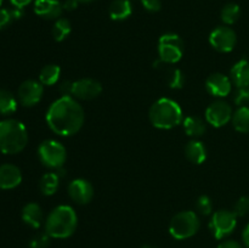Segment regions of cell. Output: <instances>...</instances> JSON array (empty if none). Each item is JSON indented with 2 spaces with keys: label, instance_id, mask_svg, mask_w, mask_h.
Listing matches in <instances>:
<instances>
[{
  "label": "cell",
  "instance_id": "obj_26",
  "mask_svg": "<svg viewBox=\"0 0 249 248\" xmlns=\"http://www.w3.org/2000/svg\"><path fill=\"white\" fill-rule=\"evenodd\" d=\"M61 75V68L57 65H48L40 71L39 74V82L43 85H53L57 83Z\"/></svg>",
  "mask_w": 249,
  "mask_h": 248
},
{
  "label": "cell",
  "instance_id": "obj_12",
  "mask_svg": "<svg viewBox=\"0 0 249 248\" xmlns=\"http://www.w3.org/2000/svg\"><path fill=\"white\" fill-rule=\"evenodd\" d=\"M44 94V87L40 82L29 79L18 88V100L23 106L32 107L38 104Z\"/></svg>",
  "mask_w": 249,
  "mask_h": 248
},
{
  "label": "cell",
  "instance_id": "obj_30",
  "mask_svg": "<svg viewBox=\"0 0 249 248\" xmlns=\"http://www.w3.org/2000/svg\"><path fill=\"white\" fill-rule=\"evenodd\" d=\"M233 213L238 216H246L249 214V196H242L238 198L233 207Z\"/></svg>",
  "mask_w": 249,
  "mask_h": 248
},
{
  "label": "cell",
  "instance_id": "obj_41",
  "mask_svg": "<svg viewBox=\"0 0 249 248\" xmlns=\"http://www.w3.org/2000/svg\"><path fill=\"white\" fill-rule=\"evenodd\" d=\"M141 248H155V247H152V246H150V245H145V246H142Z\"/></svg>",
  "mask_w": 249,
  "mask_h": 248
},
{
  "label": "cell",
  "instance_id": "obj_33",
  "mask_svg": "<svg viewBox=\"0 0 249 248\" xmlns=\"http://www.w3.org/2000/svg\"><path fill=\"white\" fill-rule=\"evenodd\" d=\"M14 11L9 9H1L0 10V31L5 29L6 27H9L12 23V21H15Z\"/></svg>",
  "mask_w": 249,
  "mask_h": 248
},
{
  "label": "cell",
  "instance_id": "obj_14",
  "mask_svg": "<svg viewBox=\"0 0 249 248\" xmlns=\"http://www.w3.org/2000/svg\"><path fill=\"white\" fill-rule=\"evenodd\" d=\"M206 89L215 97H226L230 95L232 83L228 75L223 73H213L206 80Z\"/></svg>",
  "mask_w": 249,
  "mask_h": 248
},
{
  "label": "cell",
  "instance_id": "obj_1",
  "mask_svg": "<svg viewBox=\"0 0 249 248\" xmlns=\"http://www.w3.org/2000/svg\"><path fill=\"white\" fill-rule=\"evenodd\" d=\"M84 109L72 96H61L49 107L46 123L55 134L72 136L82 129L84 124Z\"/></svg>",
  "mask_w": 249,
  "mask_h": 248
},
{
  "label": "cell",
  "instance_id": "obj_38",
  "mask_svg": "<svg viewBox=\"0 0 249 248\" xmlns=\"http://www.w3.org/2000/svg\"><path fill=\"white\" fill-rule=\"evenodd\" d=\"M11 4L14 5L15 7H18V9H23L24 6H27L28 4H31L33 0H10Z\"/></svg>",
  "mask_w": 249,
  "mask_h": 248
},
{
  "label": "cell",
  "instance_id": "obj_22",
  "mask_svg": "<svg viewBox=\"0 0 249 248\" xmlns=\"http://www.w3.org/2000/svg\"><path fill=\"white\" fill-rule=\"evenodd\" d=\"M61 177L56 172L46 173L41 177L40 181H39V189L44 196H53L55 192L57 191L58 185H60Z\"/></svg>",
  "mask_w": 249,
  "mask_h": 248
},
{
  "label": "cell",
  "instance_id": "obj_31",
  "mask_svg": "<svg viewBox=\"0 0 249 248\" xmlns=\"http://www.w3.org/2000/svg\"><path fill=\"white\" fill-rule=\"evenodd\" d=\"M233 102H235L238 107L247 106V105H249V87L237 88V91L233 95Z\"/></svg>",
  "mask_w": 249,
  "mask_h": 248
},
{
  "label": "cell",
  "instance_id": "obj_21",
  "mask_svg": "<svg viewBox=\"0 0 249 248\" xmlns=\"http://www.w3.org/2000/svg\"><path fill=\"white\" fill-rule=\"evenodd\" d=\"M207 121H203L201 117L189 116L184 119V130L185 133L192 138H199L203 135L207 130Z\"/></svg>",
  "mask_w": 249,
  "mask_h": 248
},
{
  "label": "cell",
  "instance_id": "obj_15",
  "mask_svg": "<svg viewBox=\"0 0 249 248\" xmlns=\"http://www.w3.org/2000/svg\"><path fill=\"white\" fill-rule=\"evenodd\" d=\"M21 181L22 173L18 167L9 163L0 165V189H15L21 184Z\"/></svg>",
  "mask_w": 249,
  "mask_h": 248
},
{
  "label": "cell",
  "instance_id": "obj_8",
  "mask_svg": "<svg viewBox=\"0 0 249 248\" xmlns=\"http://www.w3.org/2000/svg\"><path fill=\"white\" fill-rule=\"evenodd\" d=\"M237 226V215L232 211L221 209L212 215L209 229L216 240H223L233 232Z\"/></svg>",
  "mask_w": 249,
  "mask_h": 248
},
{
  "label": "cell",
  "instance_id": "obj_7",
  "mask_svg": "<svg viewBox=\"0 0 249 248\" xmlns=\"http://www.w3.org/2000/svg\"><path fill=\"white\" fill-rule=\"evenodd\" d=\"M184 53V41L178 34H163L158 41L160 60L165 65H174L179 62Z\"/></svg>",
  "mask_w": 249,
  "mask_h": 248
},
{
  "label": "cell",
  "instance_id": "obj_24",
  "mask_svg": "<svg viewBox=\"0 0 249 248\" xmlns=\"http://www.w3.org/2000/svg\"><path fill=\"white\" fill-rule=\"evenodd\" d=\"M232 125L240 133H249V107H238L237 111L232 114Z\"/></svg>",
  "mask_w": 249,
  "mask_h": 248
},
{
  "label": "cell",
  "instance_id": "obj_29",
  "mask_svg": "<svg viewBox=\"0 0 249 248\" xmlns=\"http://www.w3.org/2000/svg\"><path fill=\"white\" fill-rule=\"evenodd\" d=\"M196 209L202 215H211L213 213V203L208 196H201L197 199Z\"/></svg>",
  "mask_w": 249,
  "mask_h": 248
},
{
  "label": "cell",
  "instance_id": "obj_4",
  "mask_svg": "<svg viewBox=\"0 0 249 248\" xmlns=\"http://www.w3.org/2000/svg\"><path fill=\"white\" fill-rule=\"evenodd\" d=\"M148 117L155 128L172 129L182 122V111L177 101L162 97L151 106Z\"/></svg>",
  "mask_w": 249,
  "mask_h": 248
},
{
  "label": "cell",
  "instance_id": "obj_34",
  "mask_svg": "<svg viewBox=\"0 0 249 248\" xmlns=\"http://www.w3.org/2000/svg\"><path fill=\"white\" fill-rule=\"evenodd\" d=\"M143 9L148 12H158L162 9V1L160 0H141Z\"/></svg>",
  "mask_w": 249,
  "mask_h": 248
},
{
  "label": "cell",
  "instance_id": "obj_27",
  "mask_svg": "<svg viewBox=\"0 0 249 248\" xmlns=\"http://www.w3.org/2000/svg\"><path fill=\"white\" fill-rule=\"evenodd\" d=\"M72 32L71 22L66 18H57L53 26V36L56 41H63Z\"/></svg>",
  "mask_w": 249,
  "mask_h": 248
},
{
  "label": "cell",
  "instance_id": "obj_10",
  "mask_svg": "<svg viewBox=\"0 0 249 248\" xmlns=\"http://www.w3.org/2000/svg\"><path fill=\"white\" fill-rule=\"evenodd\" d=\"M232 119V107L223 100H216L206 109V121L215 128L226 125Z\"/></svg>",
  "mask_w": 249,
  "mask_h": 248
},
{
  "label": "cell",
  "instance_id": "obj_3",
  "mask_svg": "<svg viewBox=\"0 0 249 248\" xmlns=\"http://www.w3.org/2000/svg\"><path fill=\"white\" fill-rule=\"evenodd\" d=\"M28 142V133L23 123L16 119L0 122V152L16 155L21 152Z\"/></svg>",
  "mask_w": 249,
  "mask_h": 248
},
{
  "label": "cell",
  "instance_id": "obj_39",
  "mask_svg": "<svg viewBox=\"0 0 249 248\" xmlns=\"http://www.w3.org/2000/svg\"><path fill=\"white\" fill-rule=\"evenodd\" d=\"M242 241H243V245H245L247 248H249V224L245 229H243Z\"/></svg>",
  "mask_w": 249,
  "mask_h": 248
},
{
  "label": "cell",
  "instance_id": "obj_16",
  "mask_svg": "<svg viewBox=\"0 0 249 248\" xmlns=\"http://www.w3.org/2000/svg\"><path fill=\"white\" fill-rule=\"evenodd\" d=\"M63 6L58 0H36L34 12L45 19H57L62 15Z\"/></svg>",
  "mask_w": 249,
  "mask_h": 248
},
{
  "label": "cell",
  "instance_id": "obj_42",
  "mask_svg": "<svg viewBox=\"0 0 249 248\" xmlns=\"http://www.w3.org/2000/svg\"><path fill=\"white\" fill-rule=\"evenodd\" d=\"M1 4H2V0H0V6H1Z\"/></svg>",
  "mask_w": 249,
  "mask_h": 248
},
{
  "label": "cell",
  "instance_id": "obj_35",
  "mask_svg": "<svg viewBox=\"0 0 249 248\" xmlns=\"http://www.w3.org/2000/svg\"><path fill=\"white\" fill-rule=\"evenodd\" d=\"M72 84L73 82H63L60 85V92L62 94V96H72Z\"/></svg>",
  "mask_w": 249,
  "mask_h": 248
},
{
  "label": "cell",
  "instance_id": "obj_40",
  "mask_svg": "<svg viewBox=\"0 0 249 248\" xmlns=\"http://www.w3.org/2000/svg\"><path fill=\"white\" fill-rule=\"evenodd\" d=\"M78 2H91L94 1V0H77Z\"/></svg>",
  "mask_w": 249,
  "mask_h": 248
},
{
  "label": "cell",
  "instance_id": "obj_36",
  "mask_svg": "<svg viewBox=\"0 0 249 248\" xmlns=\"http://www.w3.org/2000/svg\"><path fill=\"white\" fill-rule=\"evenodd\" d=\"M218 248H243V246L235 240H226L221 242Z\"/></svg>",
  "mask_w": 249,
  "mask_h": 248
},
{
  "label": "cell",
  "instance_id": "obj_13",
  "mask_svg": "<svg viewBox=\"0 0 249 248\" xmlns=\"http://www.w3.org/2000/svg\"><path fill=\"white\" fill-rule=\"evenodd\" d=\"M71 199L78 204H88L94 197V187L88 180L75 179L68 185Z\"/></svg>",
  "mask_w": 249,
  "mask_h": 248
},
{
  "label": "cell",
  "instance_id": "obj_17",
  "mask_svg": "<svg viewBox=\"0 0 249 248\" xmlns=\"http://www.w3.org/2000/svg\"><path fill=\"white\" fill-rule=\"evenodd\" d=\"M22 219L27 225H29L33 229L40 228L41 223L44 220V213L43 209L39 204L31 202L27 203L22 209Z\"/></svg>",
  "mask_w": 249,
  "mask_h": 248
},
{
  "label": "cell",
  "instance_id": "obj_32",
  "mask_svg": "<svg viewBox=\"0 0 249 248\" xmlns=\"http://www.w3.org/2000/svg\"><path fill=\"white\" fill-rule=\"evenodd\" d=\"M50 238L46 232L36 235L29 242V248H48L50 245Z\"/></svg>",
  "mask_w": 249,
  "mask_h": 248
},
{
  "label": "cell",
  "instance_id": "obj_23",
  "mask_svg": "<svg viewBox=\"0 0 249 248\" xmlns=\"http://www.w3.org/2000/svg\"><path fill=\"white\" fill-rule=\"evenodd\" d=\"M164 78L167 84L169 85L170 89L179 90L185 85V75L179 68L177 67H164Z\"/></svg>",
  "mask_w": 249,
  "mask_h": 248
},
{
  "label": "cell",
  "instance_id": "obj_9",
  "mask_svg": "<svg viewBox=\"0 0 249 248\" xmlns=\"http://www.w3.org/2000/svg\"><path fill=\"white\" fill-rule=\"evenodd\" d=\"M209 43L219 53H230L235 49L237 35L228 26H219L209 35Z\"/></svg>",
  "mask_w": 249,
  "mask_h": 248
},
{
  "label": "cell",
  "instance_id": "obj_19",
  "mask_svg": "<svg viewBox=\"0 0 249 248\" xmlns=\"http://www.w3.org/2000/svg\"><path fill=\"white\" fill-rule=\"evenodd\" d=\"M185 156L194 164H201L207 158V148L199 140H191L185 146Z\"/></svg>",
  "mask_w": 249,
  "mask_h": 248
},
{
  "label": "cell",
  "instance_id": "obj_28",
  "mask_svg": "<svg viewBox=\"0 0 249 248\" xmlns=\"http://www.w3.org/2000/svg\"><path fill=\"white\" fill-rule=\"evenodd\" d=\"M240 16L241 9L237 4H235V2H229V4H226L225 6L223 7L220 14L221 19H223L224 23L228 24V26L236 23V22L238 21V18H240Z\"/></svg>",
  "mask_w": 249,
  "mask_h": 248
},
{
  "label": "cell",
  "instance_id": "obj_20",
  "mask_svg": "<svg viewBox=\"0 0 249 248\" xmlns=\"http://www.w3.org/2000/svg\"><path fill=\"white\" fill-rule=\"evenodd\" d=\"M108 14L113 21H124L133 14V5L129 0H113L108 7Z\"/></svg>",
  "mask_w": 249,
  "mask_h": 248
},
{
  "label": "cell",
  "instance_id": "obj_6",
  "mask_svg": "<svg viewBox=\"0 0 249 248\" xmlns=\"http://www.w3.org/2000/svg\"><path fill=\"white\" fill-rule=\"evenodd\" d=\"M40 162L50 169H60L67 159V151L61 142L56 140H45L38 148Z\"/></svg>",
  "mask_w": 249,
  "mask_h": 248
},
{
  "label": "cell",
  "instance_id": "obj_37",
  "mask_svg": "<svg viewBox=\"0 0 249 248\" xmlns=\"http://www.w3.org/2000/svg\"><path fill=\"white\" fill-rule=\"evenodd\" d=\"M78 4H79V2H78L77 0H66V1L62 4V6H63V10L73 11V10H75L78 7Z\"/></svg>",
  "mask_w": 249,
  "mask_h": 248
},
{
  "label": "cell",
  "instance_id": "obj_2",
  "mask_svg": "<svg viewBox=\"0 0 249 248\" xmlns=\"http://www.w3.org/2000/svg\"><path fill=\"white\" fill-rule=\"evenodd\" d=\"M78 216L70 206H58L51 211L45 220V232L51 238H67L74 233Z\"/></svg>",
  "mask_w": 249,
  "mask_h": 248
},
{
  "label": "cell",
  "instance_id": "obj_25",
  "mask_svg": "<svg viewBox=\"0 0 249 248\" xmlns=\"http://www.w3.org/2000/svg\"><path fill=\"white\" fill-rule=\"evenodd\" d=\"M17 101L12 92L6 89H0V113L9 116L16 112Z\"/></svg>",
  "mask_w": 249,
  "mask_h": 248
},
{
  "label": "cell",
  "instance_id": "obj_11",
  "mask_svg": "<svg viewBox=\"0 0 249 248\" xmlns=\"http://www.w3.org/2000/svg\"><path fill=\"white\" fill-rule=\"evenodd\" d=\"M102 92L101 83L91 78H83V79L73 82L72 84V97L79 100H94Z\"/></svg>",
  "mask_w": 249,
  "mask_h": 248
},
{
  "label": "cell",
  "instance_id": "obj_18",
  "mask_svg": "<svg viewBox=\"0 0 249 248\" xmlns=\"http://www.w3.org/2000/svg\"><path fill=\"white\" fill-rule=\"evenodd\" d=\"M231 80L237 88L249 87V61L240 60L231 68Z\"/></svg>",
  "mask_w": 249,
  "mask_h": 248
},
{
  "label": "cell",
  "instance_id": "obj_5",
  "mask_svg": "<svg viewBox=\"0 0 249 248\" xmlns=\"http://www.w3.org/2000/svg\"><path fill=\"white\" fill-rule=\"evenodd\" d=\"M201 226L198 215L192 211L180 212L173 216L169 224V232L177 240H186L197 233Z\"/></svg>",
  "mask_w": 249,
  "mask_h": 248
}]
</instances>
